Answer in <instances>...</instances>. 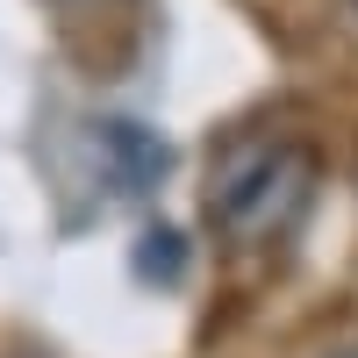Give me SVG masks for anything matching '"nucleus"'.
I'll use <instances>...</instances> for the list:
<instances>
[{"instance_id": "f257e3e1", "label": "nucleus", "mask_w": 358, "mask_h": 358, "mask_svg": "<svg viewBox=\"0 0 358 358\" xmlns=\"http://www.w3.org/2000/svg\"><path fill=\"white\" fill-rule=\"evenodd\" d=\"M315 201V158L308 143H236V151L208 172V222L229 244H280V236L308 215Z\"/></svg>"}, {"instance_id": "f03ea898", "label": "nucleus", "mask_w": 358, "mask_h": 358, "mask_svg": "<svg viewBox=\"0 0 358 358\" xmlns=\"http://www.w3.org/2000/svg\"><path fill=\"white\" fill-rule=\"evenodd\" d=\"M330 358H358V344H344V351H330Z\"/></svg>"}]
</instances>
